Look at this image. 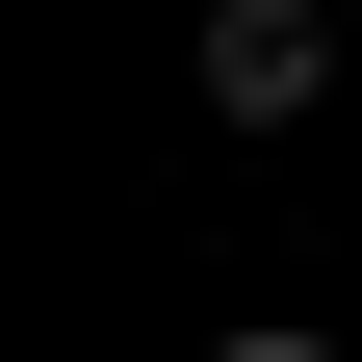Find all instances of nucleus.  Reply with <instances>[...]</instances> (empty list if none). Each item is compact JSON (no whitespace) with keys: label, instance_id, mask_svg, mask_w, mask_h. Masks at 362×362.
I'll return each instance as SVG.
<instances>
[{"label":"nucleus","instance_id":"f03ea898","mask_svg":"<svg viewBox=\"0 0 362 362\" xmlns=\"http://www.w3.org/2000/svg\"><path fill=\"white\" fill-rule=\"evenodd\" d=\"M207 362H337V337H285V310H259V337H207Z\"/></svg>","mask_w":362,"mask_h":362},{"label":"nucleus","instance_id":"f257e3e1","mask_svg":"<svg viewBox=\"0 0 362 362\" xmlns=\"http://www.w3.org/2000/svg\"><path fill=\"white\" fill-rule=\"evenodd\" d=\"M310 78H337V26H310V0H207V104H233V129H285Z\"/></svg>","mask_w":362,"mask_h":362}]
</instances>
